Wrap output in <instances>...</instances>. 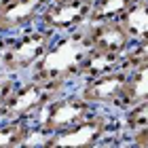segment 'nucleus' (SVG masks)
Segmentation results:
<instances>
[{"instance_id":"1","label":"nucleus","mask_w":148,"mask_h":148,"mask_svg":"<svg viewBox=\"0 0 148 148\" xmlns=\"http://www.w3.org/2000/svg\"><path fill=\"white\" fill-rule=\"evenodd\" d=\"M87 51L89 45L85 40L83 28L68 34H57L49 51L32 66L25 76L40 83H49L62 91L74 89L78 85V68Z\"/></svg>"},{"instance_id":"19","label":"nucleus","mask_w":148,"mask_h":148,"mask_svg":"<svg viewBox=\"0 0 148 148\" xmlns=\"http://www.w3.org/2000/svg\"><path fill=\"white\" fill-rule=\"evenodd\" d=\"M9 2H13V0H0V11H2V9H4V6L9 4Z\"/></svg>"},{"instance_id":"14","label":"nucleus","mask_w":148,"mask_h":148,"mask_svg":"<svg viewBox=\"0 0 148 148\" xmlns=\"http://www.w3.org/2000/svg\"><path fill=\"white\" fill-rule=\"evenodd\" d=\"M146 62H148V36L140 38V40H133L131 47L125 51V55H123L125 70L133 68V66H140V64H146Z\"/></svg>"},{"instance_id":"17","label":"nucleus","mask_w":148,"mask_h":148,"mask_svg":"<svg viewBox=\"0 0 148 148\" xmlns=\"http://www.w3.org/2000/svg\"><path fill=\"white\" fill-rule=\"evenodd\" d=\"M17 80H19L17 76H6V74H0V110H2L4 102H6V99H9L11 91L15 89Z\"/></svg>"},{"instance_id":"12","label":"nucleus","mask_w":148,"mask_h":148,"mask_svg":"<svg viewBox=\"0 0 148 148\" xmlns=\"http://www.w3.org/2000/svg\"><path fill=\"white\" fill-rule=\"evenodd\" d=\"M121 23L133 40L148 36V0H138L129 11L121 17Z\"/></svg>"},{"instance_id":"11","label":"nucleus","mask_w":148,"mask_h":148,"mask_svg":"<svg viewBox=\"0 0 148 148\" xmlns=\"http://www.w3.org/2000/svg\"><path fill=\"white\" fill-rule=\"evenodd\" d=\"M32 131V121L0 119V148H25Z\"/></svg>"},{"instance_id":"3","label":"nucleus","mask_w":148,"mask_h":148,"mask_svg":"<svg viewBox=\"0 0 148 148\" xmlns=\"http://www.w3.org/2000/svg\"><path fill=\"white\" fill-rule=\"evenodd\" d=\"M95 110H97L95 106L91 102H87L78 93V89L74 87V89H68V91L55 95L49 104H45L38 110V114L32 119V123L51 136V133L70 129L72 125L80 123L83 119H87Z\"/></svg>"},{"instance_id":"16","label":"nucleus","mask_w":148,"mask_h":148,"mask_svg":"<svg viewBox=\"0 0 148 148\" xmlns=\"http://www.w3.org/2000/svg\"><path fill=\"white\" fill-rule=\"evenodd\" d=\"M127 144L129 146H140V148H148V125L127 131Z\"/></svg>"},{"instance_id":"4","label":"nucleus","mask_w":148,"mask_h":148,"mask_svg":"<svg viewBox=\"0 0 148 148\" xmlns=\"http://www.w3.org/2000/svg\"><path fill=\"white\" fill-rule=\"evenodd\" d=\"M59 93H64V91L49 83H40V80L21 76L17 80L15 89L11 91L9 99L4 102L2 110H0V119L32 121L38 114V110L45 104H49L55 95H59Z\"/></svg>"},{"instance_id":"13","label":"nucleus","mask_w":148,"mask_h":148,"mask_svg":"<svg viewBox=\"0 0 148 148\" xmlns=\"http://www.w3.org/2000/svg\"><path fill=\"white\" fill-rule=\"evenodd\" d=\"M138 0H93L91 21H106V19H121Z\"/></svg>"},{"instance_id":"2","label":"nucleus","mask_w":148,"mask_h":148,"mask_svg":"<svg viewBox=\"0 0 148 148\" xmlns=\"http://www.w3.org/2000/svg\"><path fill=\"white\" fill-rule=\"evenodd\" d=\"M55 38H57L55 32L40 23L19 32V34H13L11 45L2 57V64H0V74L17 78L25 76L32 70V66L49 51Z\"/></svg>"},{"instance_id":"18","label":"nucleus","mask_w":148,"mask_h":148,"mask_svg":"<svg viewBox=\"0 0 148 148\" xmlns=\"http://www.w3.org/2000/svg\"><path fill=\"white\" fill-rule=\"evenodd\" d=\"M9 45H11V36L9 34H0V64H2V57H4L6 49H9Z\"/></svg>"},{"instance_id":"8","label":"nucleus","mask_w":148,"mask_h":148,"mask_svg":"<svg viewBox=\"0 0 148 148\" xmlns=\"http://www.w3.org/2000/svg\"><path fill=\"white\" fill-rule=\"evenodd\" d=\"M51 0H13L0 11V34H19L38 23L40 13Z\"/></svg>"},{"instance_id":"6","label":"nucleus","mask_w":148,"mask_h":148,"mask_svg":"<svg viewBox=\"0 0 148 148\" xmlns=\"http://www.w3.org/2000/svg\"><path fill=\"white\" fill-rule=\"evenodd\" d=\"M127 74H129V70L123 68V70L104 74V76H97V78L83 80V83L76 85V89H78L80 95H83L87 102H91L95 108H110L112 110L114 102L121 97V93L125 89Z\"/></svg>"},{"instance_id":"15","label":"nucleus","mask_w":148,"mask_h":148,"mask_svg":"<svg viewBox=\"0 0 148 148\" xmlns=\"http://www.w3.org/2000/svg\"><path fill=\"white\" fill-rule=\"evenodd\" d=\"M121 121H123V127L127 131L138 129V127H146L148 125V99L125 112H121Z\"/></svg>"},{"instance_id":"9","label":"nucleus","mask_w":148,"mask_h":148,"mask_svg":"<svg viewBox=\"0 0 148 148\" xmlns=\"http://www.w3.org/2000/svg\"><path fill=\"white\" fill-rule=\"evenodd\" d=\"M123 55L121 53H114V51H104V49H91L85 53L83 62H80V68H78V83L83 80H89V78H97V76H104V74H110V72H116V70H123Z\"/></svg>"},{"instance_id":"7","label":"nucleus","mask_w":148,"mask_h":148,"mask_svg":"<svg viewBox=\"0 0 148 148\" xmlns=\"http://www.w3.org/2000/svg\"><path fill=\"white\" fill-rule=\"evenodd\" d=\"M85 40L91 49H104V51H114L125 55V51L131 47L133 38L121 19H106V21H89L83 28Z\"/></svg>"},{"instance_id":"10","label":"nucleus","mask_w":148,"mask_h":148,"mask_svg":"<svg viewBox=\"0 0 148 148\" xmlns=\"http://www.w3.org/2000/svg\"><path fill=\"white\" fill-rule=\"evenodd\" d=\"M146 99H148V62L129 68L125 89L121 93V97L114 102L112 110L125 112V110L133 108V106L146 102Z\"/></svg>"},{"instance_id":"5","label":"nucleus","mask_w":148,"mask_h":148,"mask_svg":"<svg viewBox=\"0 0 148 148\" xmlns=\"http://www.w3.org/2000/svg\"><path fill=\"white\" fill-rule=\"evenodd\" d=\"M93 0H51L40 13L38 23L55 34H68L91 21Z\"/></svg>"}]
</instances>
